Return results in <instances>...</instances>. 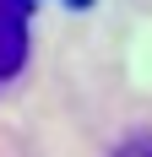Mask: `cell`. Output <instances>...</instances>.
I'll return each mask as SVG.
<instances>
[{
	"label": "cell",
	"instance_id": "6da1fadb",
	"mask_svg": "<svg viewBox=\"0 0 152 157\" xmlns=\"http://www.w3.org/2000/svg\"><path fill=\"white\" fill-rule=\"evenodd\" d=\"M27 22L33 0H0V87L27 65Z\"/></svg>",
	"mask_w": 152,
	"mask_h": 157
},
{
	"label": "cell",
	"instance_id": "7a4b0ae2",
	"mask_svg": "<svg viewBox=\"0 0 152 157\" xmlns=\"http://www.w3.org/2000/svg\"><path fill=\"white\" fill-rule=\"evenodd\" d=\"M114 157H152V136H136V141H125Z\"/></svg>",
	"mask_w": 152,
	"mask_h": 157
}]
</instances>
